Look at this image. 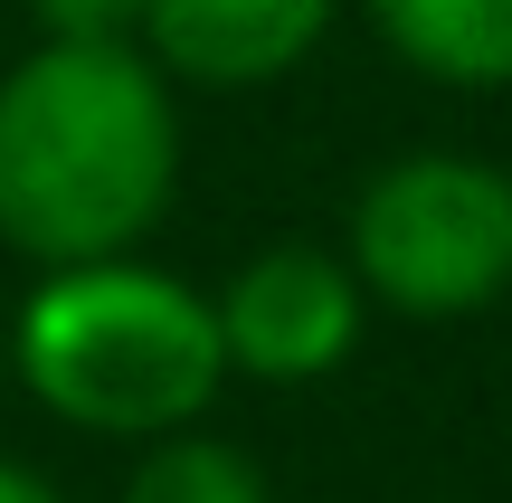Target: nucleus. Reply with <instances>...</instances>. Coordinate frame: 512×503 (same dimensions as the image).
I'll return each instance as SVG.
<instances>
[{
	"label": "nucleus",
	"mask_w": 512,
	"mask_h": 503,
	"mask_svg": "<svg viewBox=\"0 0 512 503\" xmlns=\"http://www.w3.org/2000/svg\"><path fill=\"white\" fill-rule=\"evenodd\" d=\"M361 10L437 86H465V95L512 86V0H361Z\"/></svg>",
	"instance_id": "423d86ee"
},
{
	"label": "nucleus",
	"mask_w": 512,
	"mask_h": 503,
	"mask_svg": "<svg viewBox=\"0 0 512 503\" xmlns=\"http://www.w3.org/2000/svg\"><path fill=\"white\" fill-rule=\"evenodd\" d=\"M342 0H143V57L162 86H275L323 48Z\"/></svg>",
	"instance_id": "39448f33"
},
{
	"label": "nucleus",
	"mask_w": 512,
	"mask_h": 503,
	"mask_svg": "<svg viewBox=\"0 0 512 503\" xmlns=\"http://www.w3.org/2000/svg\"><path fill=\"white\" fill-rule=\"evenodd\" d=\"M48 48H133L143 38V0H29Z\"/></svg>",
	"instance_id": "6e6552de"
},
{
	"label": "nucleus",
	"mask_w": 512,
	"mask_h": 503,
	"mask_svg": "<svg viewBox=\"0 0 512 503\" xmlns=\"http://www.w3.org/2000/svg\"><path fill=\"white\" fill-rule=\"evenodd\" d=\"M124 503H275V494H266L247 447L181 428V437H152L143 447V466L124 475Z\"/></svg>",
	"instance_id": "0eeeda50"
},
{
	"label": "nucleus",
	"mask_w": 512,
	"mask_h": 503,
	"mask_svg": "<svg viewBox=\"0 0 512 503\" xmlns=\"http://www.w3.org/2000/svg\"><path fill=\"white\" fill-rule=\"evenodd\" d=\"M209 314H219L228 371L294 390V380H323V371H342L361 352L370 295L351 285V266L332 247H256Z\"/></svg>",
	"instance_id": "20e7f679"
},
{
	"label": "nucleus",
	"mask_w": 512,
	"mask_h": 503,
	"mask_svg": "<svg viewBox=\"0 0 512 503\" xmlns=\"http://www.w3.org/2000/svg\"><path fill=\"white\" fill-rule=\"evenodd\" d=\"M0 503H67V494H57V485H48L38 466H19V456H0Z\"/></svg>",
	"instance_id": "1a4fd4ad"
},
{
	"label": "nucleus",
	"mask_w": 512,
	"mask_h": 503,
	"mask_svg": "<svg viewBox=\"0 0 512 503\" xmlns=\"http://www.w3.org/2000/svg\"><path fill=\"white\" fill-rule=\"evenodd\" d=\"M10 361H19V390L48 418H67L86 437H143V447L209 418V399L228 380L209 295H190L181 276L133 257L38 276L19 295Z\"/></svg>",
	"instance_id": "f03ea898"
},
{
	"label": "nucleus",
	"mask_w": 512,
	"mask_h": 503,
	"mask_svg": "<svg viewBox=\"0 0 512 503\" xmlns=\"http://www.w3.org/2000/svg\"><path fill=\"white\" fill-rule=\"evenodd\" d=\"M351 285L389 314L456 323L512 295V171L484 152H399L351 200Z\"/></svg>",
	"instance_id": "7ed1b4c3"
},
{
	"label": "nucleus",
	"mask_w": 512,
	"mask_h": 503,
	"mask_svg": "<svg viewBox=\"0 0 512 503\" xmlns=\"http://www.w3.org/2000/svg\"><path fill=\"white\" fill-rule=\"evenodd\" d=\"M181 190V114L143 48H48L0 76V247L48 276L114 266Z\"/></svg>",
	"instance_id": "f257e3e1"
}]
</instances>
